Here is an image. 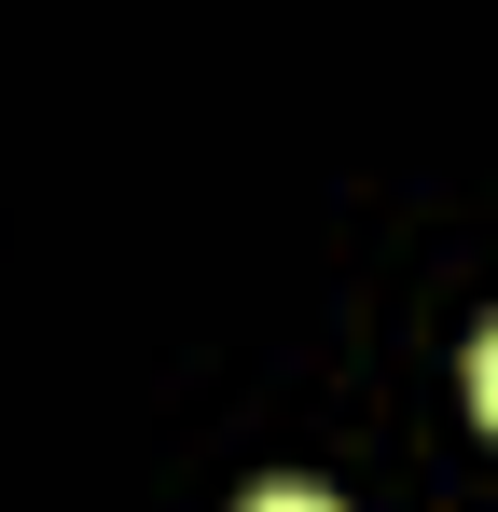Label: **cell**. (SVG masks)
<instances>
[{"instance_id": "obj_1", "label": "cell", "mask_w": 498, "mask_h": 512, "mask_svg": "<svg viewBox=\"0 0 498 512\" xmlns=\"http://www.w3.org/2000/svg\"><path fill=\"white\" fill-rule=\"evenodd\" d=\"M471 416H485V429H498V333H485V346H471Z\"/></svg>"}, {"instance_id": "obj_2", "label": "cell", "mask_w": 498, "mask_h": 512, "mask_svg": "<svg viewBox=\"0 0 498 512\" xmlns=\"http://www.w3.org/2000/svg\"><path fill=\"white\" fill-rule=\"evenodd\" d=\"M249 512H332V499H319V485H263Z\"/></svg>"}]
</instances>
